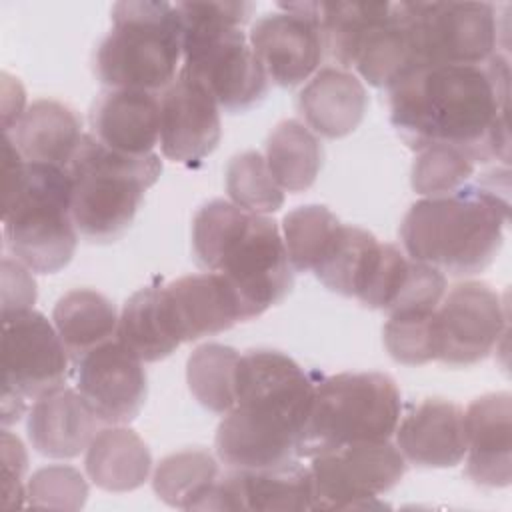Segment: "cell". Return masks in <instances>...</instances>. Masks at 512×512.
I'll use <instances>...</instances> for the list:
<instances>
[{
  "label": "cell",
  "mask_w": 512,
  "mask_h": 512,
  "mask_svg": "<svg viewBox=\"0 0 512 512\" xmlns=\"http://www.w3.org/2000/svg\"><path fill=\"white\" fill-rule=\"evenodd\" d=\"M240 352L218 344L198 346L186 364V380L194 398L216 414H228L236 402V372Z\"/></svg>",
  "instance_id": "cell-31"
},
{
  "label": "cell",
  "mask_w": 512,
  "mask_h": 512,
  "mask_svg": "<svg viewBox=\"0 0 512 512\" xmlns=\"http://www.w3.org/2000/svg\"><path fill=\"white\" fill-rule=\"evenodd\" d=\"M180 56L176 4L128 0L112 6V30L96 50L94 72L110 90L158 92L176 80Z\"/></svg>",
  "instance_id": "cell-7"
},
{
  "label": "cell",
  "mask_w": 512,
  "mask_h": 512,
  "mask_svg": "<svg viewBox=\"0 0 512 512\" xmlns=\"http://www.w3.org/2000/svg\"><path fill=\"white\" fill-rule=\"evenodd\" d=\"M86 474L102 490L130 492L140 488L152 470L144 440L122 424L98 430L86 450Z\"/></svg>",
  "instance_id": "cell-26"
},
{
  "label": "cell",
  "mask_w": 512,
  "mask_h": 512,
  "mask_svg": "<svg viewBox=\"0 0 512 512\" xmlns=\"http://www.w3.org/2000/svg\"><path fill=\"white\" fill-rule=\"evenodd\" d=\"M214 98L178 74L160 98V148L174 162L196 164L220 142V112Z\"/></svg>",
  "instance_id": "cell-17"
},
{
  "label": "cell",
  "mask_w": 512,
  "mask_h": 512,
  "mask_svg": "<svg viewBox=\"0 0 512 512\" xmlns=\"http://www.w3.org/2000/svg\"><path fill=\"white\" fill-rule=\"evenodd\" d=\"M192 250L200 268L228 280L246 320L278 304L294 284L276 222L228 200H212L196 212Z\"/></svg>",
  "instance_id": "cell-3"
},
{
  "label": "cell",
  "mask_w": 512,
  "mask_h": 512,
  "mask_svg": "<svg viewBox=\"0 0 512 512\" xmlns=\"http://www.w3.org/2000/svg\"><path fill=\"white\" fill-rule=\"evenodd\" d=\"M100 420L78 390L58 386L34 400L28 414V438L48 458H74L88 450Z\"/></svg>",
  "instance_id": "cell-22"
},
{
  "label": "cell",
  "mask_w": 512,
  "mask_h": 512,
  "mask_svg": "<svg viewBox=\"0 0 512 512\" xmlns=\"http://www.w3.org/2000/svg\"><path fill=\"white\" fill-rule=\"evenodd\" d=\"M316 382L278 350L240 354L236 402L216 430V454L230 468L256 470L298 458Z\"/></svg>",
  "instance_id": "cell-2"
},
{
  "label": "cell",
  "mask_w": 512,
  "mask_h": 512,
  "mask_svg": "<svg viewBox=\"0 0 512 512\" xmlns=\"http://www.w3.org/2000/svg\"><path fill=\"white\" fill-rule=\"evenodd\" d=\"M2 446V508H14L22 504L26 488L22 486V476L26 472L28 456L18 436L8 430L0 436Z\"/></svg>",
  "instance_id": "cell-39"
},
{
  "label": "cell",
  "mask_w": 512,
  "mask_h": 512,
  "mask_svg": "<svg viewBox=\"0 0 512 512\" xmlns=\"http://www.w3.org/2000/svg\"><path fill=\"white\" fill-rule=\"evenodd\" d=\"M280 8L254 22L248 42L268 80L288 88L312 76L324 56V40L308 2Z\"/></svg>",
  "instance_id": "cell-14"
},
{
  "label": "cell",
  "mask_w": 512,
  "mask_h": 512,
  "mask_svg": "<svg viewBox=\"0 0 512 512\" xmlns=\"http://www.w3.org/2000/svg\"><path fill=\"white\" fill-rule=\"evenodd\" d=\"M68 170L76 230L92 242H112L130 228L144 192L162 172V162L154 152H114L92 134H84Z\"/></svg>",
  "instance_id": "cell-8"
},
{
  "label": "cell",
  "mask_w": 512,
  "mask_h": 512,
  "mask_svg": "<svg viewBox=\"0 0 512 512\" xmlns=\"http://www.w3.org/2000/svg\"><path fill=\"white\" fill-rule=\"evenodd\" d=\"M92 136L106 148L128 154H152L160 138V100L144 90H108L90 110Z\"/></svg>",
  "instance_id": "cell-21"
},
{
  "label": "cell",
  "mask_w": 512,
  "mask_h": 512,
  "mask_svg": "<svg viewBox=\"0 0 512 512\" xmlns=\"http://www.w3.org/2000/svg\"><path fill=\"white\" fill-rule=\"evenodd\" d=\"M24 90L18 80L10 78L8 74H2V126L8 134L18 120L22 118L26 106H24Z\"/></svg>",
  "instance_id": "cell-40"
},
{
  "label": "cell",
  "mask_w": 512,
  "mask_h": 512,
  "mask_svg": "<svg viewBox=\"0 0 512 512\" xmlns=\"http://www.w3.org/2000/svg\"><path fill=\"white\" fill-rule=\"evenodd\" d=\"M52 320L72 364L90 350L114 340L118 330L114 304L90 288L66 292L56 302Z\"/></svg>",
  "instance_id": "cell-28"
},
{
  "label": "cell",
  "mask_w": 512,
  "mask_h": 512,
  "mask_svg": "<svg viewBox=\"0 0 512 512\" xmlns=\"http://www.w3.org/2000/svg\"><path fill=\"white\" fill-rule=\"evenodd\" d=\"M68 360L44 314L32 308L2 314V422L20 420L28 400L64 386Z\"/></svg>",
  "instance_id": "cell-10"
},
{
  "label": "cell",
  "mask_w": 512,
  "mask_h": 512,
  "mask_svg": "<svg viewBox=\"0 0 512 512\" xmlns=\"http://www.w3.org/2000/svg\"><path fill=\"white\" fill-rule=\"evenodd\" d=\"M340 220L320 204L294 208L284 216V246L290 266L298 272L314 270L334 240Z\"/></svg>",
  "instance_id": "cell-34"
},
{
  "label": "cell",
  "mask_w": 512,
  "mask_h": 512,
  "mask_svg": "<svg viewBox=\"0 0 512 512\" xmlns=\"http://www.w3.org/2000/svg\"><path fill=\"white\" fill-rule=\"evenodd\" d=\"M410 10L420 64H482L498 54L494 4L410 2Z\"/></svg>",
  "instance_id": "cell-12"
},
{
  "label": "cell",
  "mask_w": 512,
  "mask_h": 512,
  "mask_svg": "<svg viewBox=\"0 0 512 512\" xmlns=\"http://www.w3.org/2000/svg\"><path fill=\"white\" fill-rule=\"evenodd\" d=\"M194 510H312L310 468L298 460L226 474L202 494Z\"/></svg>",
  "instance_id": "cell-16"
},
{
  "label": "cell",
  "mask_w": 512,
  "mask_h": 512,
  "mask_svg": "<svg viewBox=\"0 0 512 512\" xmlns=\"http://www.w3.org/2000/svg\"><path fill=\"white\" fill-rule=\"evenodd\" d=\"M218 480V462L202 448L174 452L160 460L152 486L168 506L194 510L200 496Z\"/></svg>",
  "instance_id": "cell-32"
},
{
  "label": "cell",
  "mask_w": 512,
  "mask_h": 512,
  "mask_svg": "<svg viewBox=\"0 0 512 512\" xmlns=\"http://www.w3.org/2000/svg\"><path fill=\"white\" fill-rule=\"evenodd\" d=\"M2 222L4 246L20 264L40 274L62 270L78 244L70 170L26 162L6 138Z\"/></svg>",
  "instance_id": "cell-5"
},
{
  "label": "cell",
  "mask_w": 512,
  "mask_h": 512,
  "mask_svg": "<svg viewBox=\"0 0 512 512\" xmlns=\"http://www.w3.org/2000/svg\"><path fill=\"white\" fill-rule=\"evenodd\" d=\"M162 288L172 324L182 342L218 334L246 320L238 294L216 272L182 276Z\"/></svg>",
  "instance_id": "cell-18"
},
{
  "label": "cell",
  "mask_w": 512,
  "mask_h": 512,
  "mask_svg": "<svg viewBox=\"0 0 512 512\" xmlns=\"http://www.w3.org/2000/svg\"><path fill=\"white\" fill-rule=\"evenodd\" d=\"M226 192L232 204L254 214H270L284 204V190L274 180L266 158L254 150L230 160L226 168Z\"/></svg>",
  "instance_id": "cell-35"
},
{
  "label": "cell",
  "mask_w": 512,
  "mask_h": 512,
  "mask_svg": "<svg viewBox=\"0 0 512 512\" xmlns=\"http://www.w3.org/2000/svg\"><path fill=\"white\" fill-rule=\"evenodd\" d=\"M88 496V484L72 466H46L32 474L26 484V502L40 508L78 510Z\"/></svg>",
  "instance_id": "cell-38"
},
{
  "label": "cell",
  "mask_w": 512,
  "mask_h": 512,
  "mask_svg": "<svg viewBox=\"0 0 512 512\" xmlns=\"http://www.w3.org/2000/svg\"><path fill=\"white\" fill-rule=\"evenodd\" d=\"M418 64L410 2H386L360 42L354 68L372 86L388 88Z\"/></svg>",
  "instance_id": "cell-23"
},
{
  "label": "cell",
  "mask_w": 512,
  "mask_h": 512,
  "mask_svg": "<svg viewBox=\"0 0 512 512\" xmlns=\"http://www.w3.org/2000/svg\"><path fill=\"white\" fill-rule=\"evenodd\" d=\"M378 246V238L368 230L340 224L326 254L312 272L332 292L356 298Z\"/></svg>",
  "instance_id": "cell-30"
},
{
  "label": "cell",
  "mask_w": 512,
  "mask_h": 512,
  "mask_svg": "<svg viewBox=\"0 0 512 512\" xmlns=\"http://www.w3.org/2000/svg\"><path fill=\"white\" fill-rule=\"evenodd\" d=\"M400 392L382 372H342L314 386L298 458L362 442L390 440L400 422Z\"/></svg>",
  "instance_id": "cell-9"
},
{
  "label": "cell",
  "mask_w": 512,
  "mask_h": 512,
  "mask_svg": "<svg viewBox=\"0 0 512 512\" xmlns=\"http://www.w3.org/2000/svg\"><path fill=\"white\" fill-rule=\"evenodd\" d=\"M508 188L496 180L418 200L400 224L408 256L442 274L482 272L498 254L508 222Z\"/></svg>",
  "instance_id": "cell-4"
},
{
  "label": "cell",
  "mask_w": 512,
  "mask_h": 512,
  "mask_svg": "<svg viewBox=\"0 0 512 512\" xmlns=\"http://www.w3.org/2000/svg\"><path fill=\"white\" fill-rule=\"evenodd\" d=\"M472 176V158L450 146H426L418 150L412 164V188L426 198L452 194L464 188Z\"/></svg>",
  "instance_id": "cell-37"
},
{
  "label": "cell",
  "mask_w": 512,
  "mask_h": 512,
  "mask_svg": "<svg viewBox=\"0 0 512 512\" xmlns=\"http://www.w3.org/2000/svg\"><path fill=\"white\" fill-rule=\"evenodd\" d=\"M76 390L104 424L132 422L148 394L142 360L116 338L74 362Z\"/></svg>",
  "instance_id": "cell-15"
},
{
  "label": "cell",
  "mask_w": 512,
  "mask_h": 512,
  "mask_svg": "<svg viewBox=\"0 0 512 512\" xmlns=\"http://www.w3.org/2000/svg\"><path fill=\"white\" fill-rule=\"evenodd\" d=\"M390 120L412 150L450 146L472 162L510 156V66L500 54L482 64H420L390 86Z\"/></svg>",
  "instance_id": "cell-1"
},
{
  "label": "cell",
  "mask_w": 512,
  "mask_h": 512,
  "mask_svg": "<svg viewBox=\"0 0 512 512\" xmlns=\"http://www.w3.org/2000/svg\"><path fill=\"white\" fill-rule=\"evenodd\" d=\"M250 2H178L184 64L178 74L200 84L226 112H244L268 92V76L242 24Z\"/></svg>",
  "instance_id": "cell-6"
},
{
  "label": "cell",
  "mask_w": 512,
  "mask_h": 512,
  "mask_svg": "<svg viewBox=\"0 0 512 512\" xmlns=\"http://www.w3.org/2000/svg\"><path fill=\"white\" fill-rule=\"evenodd\" d=\"M386 2H308L312 16L316 18L324 50L348 70L354 66L360 42L374 22V18L384 10Z\"/></svg>",
  "instance_id": "cell-33"
},
{
  "label": "cell",
  "mask_w": 512,
  "mask_h": 512,
  "mask_svg": "<svg viewBox=\"0 0 512 512\" xmlns=\"http://www.w3.org/2000/svg\"><path fill=\"white\" fill-rule=\"evenodd\" d=\"M506 328V308L484 282L456 284L436 308L438 358L448 366L484 360Z\"/></svg>",
  "instance_id": "cell-13"
},
{
  "label": "cell",
  "mask_w": 512,
  "mask_h": 512,
  "mask_svg": "<svg viewBox=\"0 0 512 512\" xmlns=\"http://www.w3.org/2000/svg\"><path fill=\"white\" fill-rule=\"evenodd\" d=\"M466 474L480 486L502 488L512 480V398L494 392L476 398L464 412Z\"/></svg>",
  "instance_id": "cell-20"
},
{
  "label": "cell",
  "mask_w": 512,
  "mask_h": 512,
  "mask_svg": "<svg viewBox=\"0 0 512 512\" xmlns=\"http://www.w3.org/2000/svg\"><path fill=\"white\" fill-rule=\"evenodd\" d=\"M366 106L364 84L340 66H326L316 72L298 96V108L306 124L326 138H342L354 132Z\"/></svg>",
  "instance_id": "cell-24"
},
{
  "label": "cell",
  "mask_w": 512,
  "mask_h": 512,
  "mask_svg": "<svg viewBox=\"0 0 512 512\" xmlns=\"http://www.w3.org/2000/svg\"><path fill=\"white\" fill-rule=\"evenodd\" d=\"M384 344L390 356L408 366L438 358L436 308L390 314L384 326Z\"/></svg>",
  "instance_id": "cell-36"
},
{
  "label": "cell",
  "mask_w": 512,
  "mask_h": 512,
  "mask_svg": "<svg viewBox=\"0 0 512 512\" xmlns=\"http://www.w3.org/2000/svg\"><path fill=\"white\" fill-rule=\"evenodd\" d=\"M82 122L76 112L56 100L26 106L18 124L6 134L26 162L68 168L80 142Z\"/></svg>",
  "instance_id": "cell-25"
},
{
  "label": "cell",
  "mask_w": 512,
  "mask_h": 512,
  "mask_svg": "<svg viewBox=\"0 0 512 512\" xmlns=\"http://www.w3.org/2000/svg\"><path fill=\"white\" fill-rule=\"evenodd\" d=\"M116 340L142 362L162 360L182 344L162 286L140 288L126 300L118 318Z\"/></svg>",
  "instance_id": "cell-27"
},
{
  "label": "cell",
  "mask_w": 512,
  "mask_h": 512,
  "mask_svg": "<svg viewBox=\"0 0 512 512\" xmlns=\"http://www.w3.org/2000/svg\"><path fill=\"white\" fill-rule=\"evenodd\" d=\"M406 462L424 468H450L466 456L464 410L442 398L414 406L394 430Z\"/></svg>",
  "instance_id": "cell-19"
},
{
  "label": "cell",
  "mask_w": 512,
  "mask_h": 512,
  "mask_svg": "<svg viewBox=\"0 0 512 512\" xmlns=\"http://www.w3.org/2000/svg\"><path fill=\"white\" fill-rule=\"evenodd\" d=\"M310 460L312 510L366 508L406 472V460L390 440L350 444Z\"/></svg>",
  "instance_id": "cell-11"
},
{
  "label": "cell",
  "mask_w": 512,
  "mask_h": 512,
  "mask_svg": "<svg viewBox=\"0 0 512 512\" xmlns=\"http://www.w3.org/2000/svg\"><path fill=\"white\" fill-rule=\"evenodd\" d=\"M266 164L282 190L310 188L322 166V146L300 120H282L268 136Z\"/></svg>",
  "instance_id": "cell-29"
}]
</instances>
